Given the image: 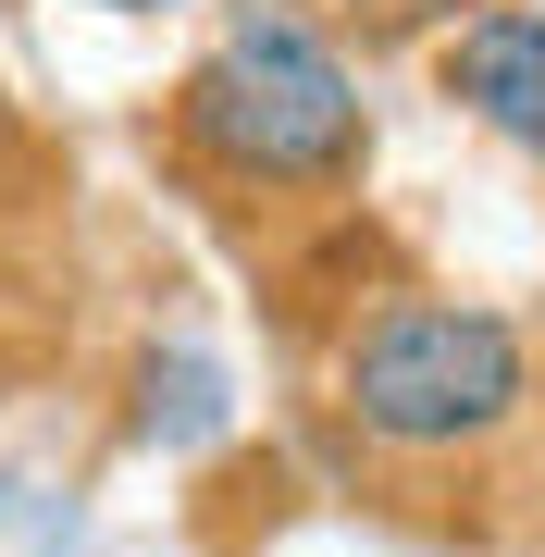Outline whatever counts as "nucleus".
<instances>
[{"instance_id":"nucleus-3","label":"nucleus","mask_w":545,"mask_h":557,"mask_svg":"<svg viewBox=\"0 0 545 557\" xmlns=\"http://www.w3.org/2000/svg\"><path fill=\"white\" fill-rule=\"evenodd\" d=\"M434 87L484 124L496 149H521L533 174H545V13H533V0H484V13H459L446 50H434Z\"/></svg>"},{"instance_id":"nucleus-1","label":"nucleus","mask_w":545,"mask_h":557,"mask_svg":"<svg viewBox=\"0 0 545 557\" xmlns=\"http://www.w3.org/2000/svg\"><path fill=\"white\" fill-rule=\"evenodd\" d=\"M174 161L248 199H323L372 161L360 62L310 0H223L211 50L174 87Z\"/></svg>"},{"instance_id":"nucleus-4","label":"nucleus","mask_w":545,"mask_h":557,"mask_svg":"<svg viewBox=\"0 0 545 557\" xmlns=\"http://www.w3.org/2000/svg\"><path fill=\"white\" fill-rule=\"evenodd\" d=\"M100 13H174V0H100Z\"/></svg>"},{"instance_id":"nucleus-2","label":"nucleus","mask_w":545,"mask_h":557,"mask_svg":"<svg viewBox=\"0 0 545 557\" xmlns=\"http://www.w3.org/2000/svg\"><path fill=\"white\" fill-rule=\"evenodd\" d=\"M323 397L372 458L434 471V458H484L496 434L533 421V335L484 298H384L335 335Z\"/></svg>"}]
</instances>
